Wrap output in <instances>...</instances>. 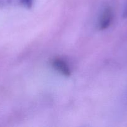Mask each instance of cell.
Instances as JSON below:
<instances>
[{"label":"cell","instance_id":"3","mask_svg":"<svg viewBox=\"0 0 127 127\" xmlns=\"http://www.w3.org/2000/svg\"><path fill=\"white\" fill-rule=\"evenodd\" d=\"M21 4L27 7H31L32 4V0H21Z\"/></svg>","mask_w":127,"mask_h":127},{"label":"cell","instance_id":"4","mask_svg":"<svg viewBox=\"0 0 127 127\" xmlns=\"http://www.w3.org/2000/svg\"><path fill=\"white\" fill-rule=\"evenodd\" d=\"M123 16L124 17H127V7L126 8L125 11L124 13H123Z\"/></svg>","mask_w":127,"mask_h":127},{"label":"cell","instance_id":"1","mask_svg":"<svg viewBox=\"0 0 127 127\" xmlns=\"http://www.w3.org/2000/svg\"><path fill=\"white\" fill-rule=\"evenodd\" d=\"M52 64L55 69L62 73L63 75L68 76L70 74V70L69 67L63 60L60 59V58H56L53 60Z\"/></svg>","mask_w":127,"mask_h":127},{"label":"cell","instance_id":"2","mask_svg":"<svg viewBox=\"0 0 127 127\" xmlns=\"http://www.w3.org/2000/svg\"><path fill=\"white\" fill-rule=\"evenodd\" d=\"M112 20V11L110 8H107L103 12L100 21V28L105 29L109 27Z\"/></svg>","mask_w":127,"mask_h":127}]
</instances>
